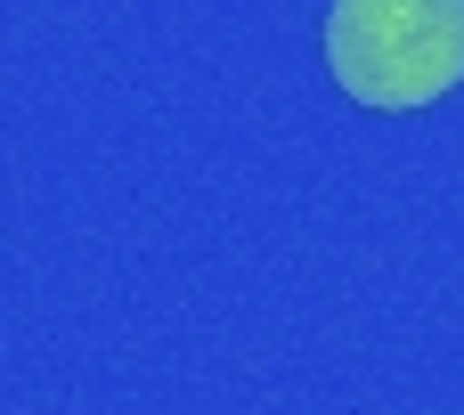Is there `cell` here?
I'll list each match as a JSON object with an SVG mask.
<instances>
[{"instance_id":"cell-1","label":"cell","mask_w":464,"mask_h":415,"mask_svg":"<svg viewBox=\"0 0 464 415\" xmlns=\"http://www.w3.org/2000/svg\"><path fill=\"white\" fill-rule=\"evenodd\" d=\"M326 65L375 114H416L464 82V0H334Z\"/></svg>"}]
</instances>
